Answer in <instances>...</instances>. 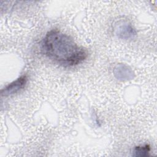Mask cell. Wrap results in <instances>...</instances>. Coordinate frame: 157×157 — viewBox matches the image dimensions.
I'll use <instances>...</instances> for the list:
<instances>
[{
    "label": "cell",
    "mask_w": 157,
    "mask_h": 157,
    "mask_svg": "<svg viewBox=\"0 0 157 157\" xmlns=\"http://www.w3.org/2000/svg\"><path fill=\"white\" fill-rule=\"evenodd\" d=\"M116 34L120 39H129L136 35V31L131 25L125 23L117 29Z\"/></svg>",
    "instance_id": "obj_4"
},
{
    "label": "cell",
    "mask_w": 157,
    "mask_h": 157,
    "mask_svg": "<svg viewBox=\"0 0 157 157\" xmlns=\"http://www.w3.org/2000/svg\"><path fill=\"white\" fill-rule=\"evenodd\" d=\"M28 78L26 75H22L15 81L11 82L1 90V95L8 96L21 90L26 85Z\"/></svg>",
    "instance_id": "obj_2"
},
{
    "label": "cell",
    "mask_w": 157,
    "mask_h": 157,
    "mask_svg": "<svg viewBox=\"0 0 157 157\" xmlns=\"http://www.w3.org/2000/svg\"><path fill=\"white\" fill-rule=\"evenodd\" d=\"M115 78L120 81H126L131 80L134 77L133 71L126 64H118L113 69Z\"/></svg>",
    "instance_id": "obj_3"
},
{
    "label": "cell",
    "mask_w": 157,
    "mask_h": 157,
    "mask_svg": "<svg viewBox=\"0 0 157 157\" xmlns=\"http://www.w3.org/2000/svg\"><path fill=\"white\" fill-rule=\"evenodd\" d=\"M42 50L48 57L64 66L77 65L87 56L83 48L57 29H52L47 33L43 39Z\"/></svg>",
    "instance_id": "obj_1"
},
{
    "label": "cell",
    "mask_w": 157,
    "mask_h": 157,
    "mask_svg": "<svg viewBox=\"0 0 157 157\" xmlns=\"http://www.w3.org/2000/svg\"><path fill=\"white\" fill-rule=\"evenodd\" d=\"M150 151V147L149 145H144L136 147L134 149L133 155L135 156H147Z\"/></svg>",
    "instance_id": "obj_5"
}]
</instances>
